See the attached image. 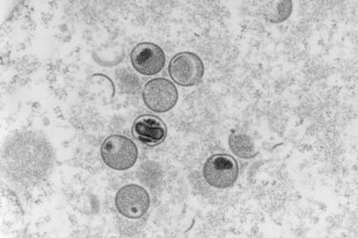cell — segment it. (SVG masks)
Here are the masks:
<instances>
[{
    "label": "cell",
    "mask_w": 358,
    "mask_h": 238,
    "mask_svg": "<svg viewBox=\"0 0 358 238\" xmlns=\"http://www.w3.org/2000/svg\"><path fill=\"white\" fill-rule=\"evenodd\" d=\"M101 158L107 167L115 171H127L137 162L138 151L132 140L122 135H112L101 148Z\"/></svg>",
    "instance_id": "obj_1"
},
{
    "label": "cell",
    "mask_w": 358,
    "mask_h": 238,
    "mask_svg": "<svg viewBox=\"0 0 358 238\" xmlns=\"http://www.w3.org/2000/svg\"><path fill=\"white\" fill-rule=\"evenodd\" d=\"M203 178L211 187L231 188L239 175L236 159L227 154H214L206 160L203 169Z\"/></svg>",
    "instance_id": "obj_2"
},
{
    "label": "cell",
    "mask_w": 358,
    "mask_h": 238,
    "mask_svg": "<svg viewBox=\"0 0 358 238\" xmlns=\"http://www.w3.org/2000/svg\"><path fill=\"white\" fill-rule=\"evenodd\" d=\"M169 72L177 85L192 88L202 82L205 66L198 55L192 52H182L171 59Z\"/></svg>",
    "instance_id": "obj_3"
},
{
    "label": "cell",
    "mask_w": 358,
    "mask_h": 238,
    "mask_svg": "<svg viewBox=\"0 0 358 238\" xmlns=\"http://www.w3.org/2000/svg\"><path fill=\"white\" fill-rule=\"evenodd\" d=\"M179 93L174 83L167 78L149 80L143 90V100L150 111L157 113L171 111L176 106Z\"/></svg>",
    "instance_id": "obj_4"
},
{
    "label": "cell",
    "mask_w": 358,
    "mask_h": 238,
    "mask_svg": "<svg viewBox=\"0 0 358 238\" xmlns=\"http://www.w3.org/2000/svg\"><path fill=\"white\" fill-rule=\"evenodd\" d=\"M117 211L129 219H138L145 216L150 206V196L141 186L129 184L117 192L115 200Z\"/></svg>",
    "instance_id": "obj_5"
},
{
    "label": "cell",
    "mask_w": 358,
    "mask_h": 238,
    "mask_svg": "<svg viewBox=\"0 0 358 238\" xmlns=\"http://www.w3.org/2000/svg\"><path fill=\"white\" fill-rule=\"evenodd\" d=\"M131 62L136 71L142 75L154 76L163 70L166 64V55L157 44L138 43L131 52Z\"/></svg>",
    "instance_id": "obj_6"
},
{
    "label": "cell",
    "mask_w": 358,
    "mask_h": 238,
    "mask_svg": "<svg viewBox=\"0 0 358 238\" xmlns=\"http://www.w3.org/2000/svg\"><path fill=\"white\" fill-rule=\"evenodd\" d=\"M132 135L143 145L156 146L166 140L167 127L160 118L155 115L145 114L135 120Z\"/></svg>",
    "instance_id": "obj_7"
},
{
    "label": "cell",
    "mask_w": 358,
    "mask_h": 238,
    "mask_svg": "<svg viewBox=\"0 0 358 238\" xmlns=\"http://www.w3.org/2000/svg\"><path fill=\"white\" fill-rule=\"evenodd\" d=\"M229 145L235 155L242 159H252L257 155L255 142L250 136L239 132H232Z\"/></svg>",
    "instance_id": "obj_8"
},
{
    "label": "cell",
    "mask_w": 358,
    "mask_h": 238,
    "mask_svg": "<svg viewBox=\"0 0 358 238\" xmlns=\"http://www.w3.org/2000/svg\"><path fill=\"white\" fill-rule=\"evenodd\" d=\"M292 1H270L264 5V18L271 23H281L292 15Z\"/></svg>",
    "instance_id": "obj_9"
}]
</instances>
